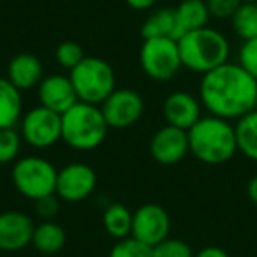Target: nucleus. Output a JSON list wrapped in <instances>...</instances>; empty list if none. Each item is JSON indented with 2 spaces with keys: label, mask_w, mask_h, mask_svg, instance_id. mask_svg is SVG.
I'll list each match as a JSON object with an SVG mask.
<instances>
[{
  "label": "nucleus",
  "mask_w": 257,
  "mask_h": 257,
  "mask_svg": "<svg viewBox=\"0 0 257 257\" xmlns=\"http://www.w3.org/2000/svg\"><path fill=\"white\" fill-rule=\"evenodd\" d=\"M199 100L210 114L224 120H239L257 109V79L238 62H225L203 74Z\"/></svg>",
  "instance_id": "obj_1"
},
{
  "label": "nucleus",
  "mask_w": 257,
  "mask_h": 257,
  "mask_svg": "<svg viewBox=\"0 0 257 257\" xmlns=\"http://www.w3.org/2000/svg\"><path fill=\"white\" fill-rule=\"evenodd\" d=\"M187 134H189L190 154L204 164H225L238 154L236 128L231 121L224 118L213 114L201 116L187 131Z\"/></svg>",
  "instance_id": "obj_2"
},
{
  "label": "nucleus",
  "mask_w": 257,
  "mask_h": 257,
  "mask_svg": "<svg viewBox=\"0 0 257 257\" xmlns=\"http://www.w3.org/2000/svg\"><path fill=\"white\" fill-rule=\"evenodd\" d=\"M182 65L192 72L206 74L229 62L231 44L222 32L210 27L187 32L178 39Z\"/></svg>",
  "instance_id": "obj_3"
},
{
  "label": "nucleus",
  "mask_w": 257,
  "mask_h": 257,
  "mask_svg": "<svg viewBox=\"0 0 257 257\" xmlns=\"http://www.w3.org/2000/svg\"><path fill=\"white\" fill-rule=\"evenodd\" d=\"M109 131L100 106L78 102L62 114V141L72 150L90 152L104 143Z\"/></svg>",
  "instance_id": "obj_4"
},
{
  "label": "nucleus",
  "mask_w": 257,
  "mask_h": 257,
  "mask_svg": "<svg viewBox=\"0 0 257 257\" xmlns=\"http://www.w3.org/2000/svg\"><path fill=\"white\" fill-rule=\"evenodd\" d=\"M69 78L81 102L100 106L116 90V76L109 64L99 57H85Z\"/></svg>",
  "instance_id": "obj_5"
},
{
  "label": "nucleus",
  "mask_w": 257,
  "mask_h": 257,
  "mask_svg": "<svg viewBox=\"0 0 257 257\" xmlns=\"http://www.w3.org/2000/svg\"><path fill=\"white\" fill-rule=\"evenodd\" d=\"M58 169L48 159L27 155L15 162L11 171L13 185L27 199L37 201L55 194Z\"/></svg>",
  "instance_id": "obj_6"
},
{
  "label": "nucleus",
  "mask_w": 257,
  "mask_h": 257,
  "mask_svg": "<svg viewBox=\"0 0 257 257\" xmlns=\"http://www.w3.org/2000/svg\"><path fill=\"white\" fill-rule=\"evenodd\" d=\"M140 64L145 74L155 81L173 79L183 67L178 41L169 37L145 39L140 50Z\"/></svg>",
  "instance_id": "obj_7"
},
{
  "label": "nucleus",
  "mask_w": 257,
  "mask_h": 257,
  "mask_svg": "<svg viewBox=\"0 0 257 257\" xmlns=\"http://www.w3.org/2000/svg\"><path fill=\"white\" fill-rule=\"evenodd\" d=\"M20 134L23 143L36 150H48L62 140V114L36 106L23 113L20 120Z\"/></svg>",
  "instance_id": "obj_8"
},
{
  "label": "nucleus",
  "mask_w": 257,
  "mask_h": 257,
  "mask_svg": "<svg viewBox=\"0 0 257 257\" xmlns=\"http://www.w3.org/2000/svg\"><path fill=\"white\" fill-rule=\"evenodd\" d=\"M97 187V175L92 166L85 162H71L58 169L55 194L65 203H79L93 194Z\"/></svg>",
  "instance_id": "obj_9"
},
{
  "label": "nucleus",
  "mask_w": 257,
  "mask_h": 257,
  "mask_svg": "<svg viewBox=\"0 0 257 257\" xmlns=\"http://www.w3.org/2000/svg\"><path fill=\"white\" fill-rule=\"evenodd\" d=\"M171 218L161 204L148 203L133 211V236L134 239L152 246L169 238Z\"/></svg>",
  "instance_id": "obj_10"
},
{
  "label": "nucleus",
  "mask_w": 257,
  "mask_h": 257,
  "mask_svg": "<svg viewBox=\"0 0 257 257\" xmlns=\"http://www.w3.org/2000/svg\"><path fill=\"white\" fill-rule=\"evenodd\" d=\"M100 109L109 128H127L143 116L145 100L136 90L116 88L100 104Z\"/></svg>",
  "instance_id": "obj_11"
},
{
  "label": "nucleus",
  "mask_w": 257,
  "mask_h": 257,
  "mask_svg": "<svg viewBox=\"0 0 257 257\" xmlns=\"http://www.w3.org/2000/svg\"><path fill=\"white\" fill-rule=\"evenodd\" d=\"M190 152L187 131L166 123L150 140V154L154 161L162 166H173L182 162Z\"/></svg>",
  "instance_id": "obj_12"
},
{
  "label": "nucleus",
  "mask_w": 257,
  "mask_h": 257,
  "mask_svg": "<svg viewBox=\"0 0 257 257\" xmlns=\"http://www.w3.org/2000/svg\"><path fill=\"white\" fill-rule=\"evenodd\" d=\"M36 224L23 211H4L0 213V250L18 252L32 245Z\"/></svg>",
  "instance_id": "obj_13"
},
{
  "label": "nucleus",
  "mask_w": 257,
  "mask_h": 257,
  "mask_svg": "<svg viewBox=\"0 0 257 257\" xmlns=\"http://www.w3.org/2000/svg\"><path fill=\"white\" fill-rule=\"evenodd\" d=\"M37 99H39L41 106L58 114H64L79 100L71 78L64 74L44 76L43 81L37 86Z\"/></svg>",
  "instance_id": "obj_14"
},
{
  "label": "nucleus",
  "mask_w": 257,
  "mask_h": 257,
  "mask_svg": "<svg viewBox=\"0 0 257 257\" xmlns=\"http://www.w3.org/2000/svg\"><path fill=\"white\" fill-rule=\"evenodd\" d=\"M201 104L199 97L192 95L189 92H173L166 97L164 106H162V114H164L168 125L189 131L203 114H201Z\"/></svg>",
  "instance_id": "obj_15"
},
{
  "label": "nucleus",
  "mask_w": 257,
  "mask_h": 257,
  "mask_svg": "<svg viewBox=\"0 0 257 257\" xmlns=\"http://www.w3.org/2000/svg\"><path fill=\"white\" fill-rule=\"evenodd\" d=\"M44 78V69L41 60L32 53H20L11 58L8 65V79L18 90L37 88Z\"/></svg>",
  "instance_id": "obj_16"
},
{
  "label": "nucleus",
  "mask_w": 257,
  "mask_h": 257,
  "mask_svg": "<svg viewBox=\"0 0 257 257\" xmlns=\"http://www.w3.org/2000/svg\"><path fill=\"white\" fill-rule=\"evenodd\" d=\"M23 116L22 90L8 78H0V128H13Z\"/></svg>",
  "instance_id": "obj_17"
},
{
  "label": "nucleus",
  "mask_w": 257,
  "mask_h": 257,
  "mask_svg": "<svg viewBox=\"0 0 257 257\" xmlns=\"http://www.w3.org/2000/svg\"><path fill=\"white\" fill-rule=\"evenodd\" d=\"M143 39H159V37H169L178 41L182 37V30L178 27L175 9H157L147 18L143 23Z\"/></svg>",
  "instance_id": "obj_18"
},
{
  "label": "nucleus",
  "mask_w": 257,
  "mask_h": 257,
  "mask_svg": "<svg viewBox=\"0 0 257 257\" xmlns=\"http://www.w3.org/2000/svg\"><path fill=\"white\" fill-rule=\"evenodd\" d=\"M65 241H67V234H65L64 227L55 220H43L34 229L32 245L41 253L51 255V253L60 252Z\"/></svg>",
  "instance_id": "obj_19"
},
{
  "label": "nucleus",
  "mask_w": 257,
  "mask_h": 257,
  "mask_svg": "<svg viewBox=\"0 0 257 257\" xmlns=\"http://www.w3.org/2000/svg\"><path fill=\"white\" fill-rule=\"evenodd\" d=\"M175 13L182 36H185L187 32H192V30L208 27V22L211 18L206 0H182L178 8L175 9Z\"/></svg>",
  "instance_id": "obj_20"
},
{
  "label": "nucleus",
  "mask_w": 257,
  "mask_h": 257,
  "mask_svg": "<svg viewBox=\"0 0 257 257\" xmlns=\"http://www.w3.org/2000/svg\"><path fill=\"white\" fill-rule=\"evenodd\" d=\"M102 225L114 239H125L133 232V211L120 203L107 204L102 215Z\"/></svg>",
  "instance_id": "obj_21"
},
{
  "label": "nucleus",
  "mask_w": 257,
  "mask_h": 257,
  "mask_svg": "<svg viewBox=\"0 0 257 257\" xmlns=\"http://www.w3.org/2000/svg\"><path fill=\"white\" fill-rule=\"evenodd\" d=\"M234 128L238 152L250 161L257 162V109L236 120Z\"/></svg>",
  "instance_id": "obj_22"
},
{
  "label": "nucleus",
  "mask_w": 257,
  "mask_h": 257,
  "mask_svg": "<svg viewBox=\"0 0 257 257\" xmlns=\"http://www.w3.org/2000/svg\"><path fill=\"white\" fill-rule=\"evenodd\" d=\"M234 34L241 41H252L257 37V4L241 2L231 18Z\"/></svg>",
  "instance_id": "obj_23"
},
{
  "label": "nucleus",
  "mask_w": 257,
  "mask_h": 257,
  "mask_svg": "<svg viewBox=\"0 0 257 257\" xmlns=\"http://www.w3.org/2000/svg\"><path fill=\"white\" fill-rule=\"evenodd\" d=\"M22 143L23 138L16 127L0 128V164H11L18 161Z\"/></svg>",
  "instance_id": "obj_24"
},
{
  "label": "nucleus",
  "mask_w": 257,
  "mask_h": 257,
  "mask_svg": "<svg viewBox=\"0 0 257 257\" xmlns=\"http://www.w3.org/2000/svg\"><path fill=\"white\" fill-rule=\"evenodd\" d=\"M109 257H154V248L128 236L111 248Z\"/></svg>",
  "instance_id": "obj_25"
},
{
  "label": "nucleus",
  "mask_w": 257,
  "mask_h": 257,
  "mask_svg": "<svg viewBox=\"0 0 257 257\" xmlns=\"http://www.w3.org/2000/svg\"><path fill=\"white\" fill-rule=\"evenodd\" d=\"M55 58H57L60 67L72 71L85 58V53H83V48L76 41H64L62 44H58L57 51H55Z\"/></svg>",
  "instance_id": "obj_26"
},
{
  "label": "nucleus",
  "mask_w": 257,
  "mask_h": 257,
  "mask_svg": "<svg viewBox=\"0 0 257 257\" xmlns=\"http://www.w3.org/2000/svg\"><path fill=\"white\" fill-rule=\"evenodd\" d=\"M189 243L176 238H168L154 246V257H194Z\"/></svg>",
  "instance_id": "obj_27"
},
{
  "label": "nucleus",
  "mask_w": 257,
  "mask_h": 257,
  "mask_svg": "<svg viewBox=\"0 0 257 257\" xmlns=\"http://www.w3.org/2000/svg\"><path fill=\"white\" fill-rule=\"evenodd\" d=\"M238 64L253 79H257V37L252 41H243L238 51Z\"/></svg>",
  "instance_id": "obj_28"
},
{
  "label": "nucleus",
  "mask_w": 257,
  "mask_h": 257,
  "mask_svg": "<svg viewBox=\"0 0 257 257\" xmlns=\"http://www.w3.org/2000/svg\"><path fill=\"white\" fill-rule=\"evenodd\" d=\"M239 4V0H206L210 16L217 20H231Z\"/></svg>",
  "instance_id": "obj_29"
},
{
  "label": "nucleus",
  "mask_w": 257,
  "mask_h": 257,
  "mask_svg": "<svg viewBox=\"0 0 257 257\" xmlns=\"http://www.w3.org/2000/svg\"><path fill=\"white\" fill-rule=\"evenodd\" d=\"M34 203H36V213L43 220H53L57 217L58 210H60V199H58L57 194L41 197V199L34 201Z\"/></svg>",
  "instance_id": "obj_30"
},
{
  "label": "nucleus",
  "mask_w": 257,
  "mask_h": 257,
  "mask_svg": "<svg viewBox=\"0 0 257 257\" xmlns=\"http://www.w3.org/2000/svg\"><path fill=\"white\" fill-rule=\"evenodd\" d=\"M194 257H231L224 248L220 246H204Z\"/></svg>",
  "instance_id": "obj_31"
},
{
  "label": "nucleus",
  "mask_w": 257,
  "mask_h": 257,
  "mask_svg": "<svg viewBox=\"0 0 257 257\" xmlns=\"http://www.w3.org/2000/svg\"><path fill=\"white\" fill-rule=\"evenodd\" d=\"M125 2L136 11H148L157 4L159 0H125Z\"/></svg>",
  "instance_id": "obj_32"
},
{
  "label": "nucleus",
  "mask_w": 257,
  "mask_h": 257,
  "mask_svg": "<svg viewBox=\"0 0 257 257\" xmlns=\"http://www.w3.org/2000/svg\"><path fill=\"white\" fill-rule=\"evenodd\" d=\"M246 194H248V199L257 206V175L253 176L248 182V185H246Z\"/></svg>",
  "instance_id": "obj_33"
},
{
  "label": "nucleus",
  "mask_w": 257,
  "mask_h": 257,
  "mask_svg": "<svg viewBox=\"0 0 257 257\" xmlns=\"http://www.w3.org/2000/svg\"><path fill=\"white\" fill-rule=\"evenodd\" d=\"M239 2H253V4H257V0H239Z\"/></svg>",
  "instance_id": "obj_34"
}]
</instances>
